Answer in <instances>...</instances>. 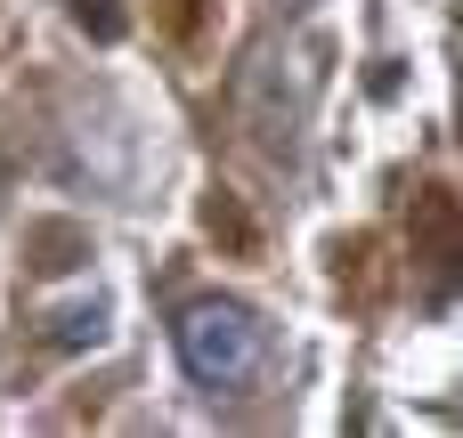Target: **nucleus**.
I'll return each instance as SVG.
<instances>
[{
	"mask_svg": "<svg viewBox=\"0 0 463 438\" xmlns=\"http://www.w3.org/2000/svg\"><path fill=\"white\" fill-rule=\"evenodd\" d=\"M171 341H179L187 382H195V390H212V398L252 390V382H260V366H269V325H260L244 301H220V293L187 301V309H179V325H171Z\"/></svg>",
	"mask_w": 463,
	"mask_h": 438,
	"instance_id": "f257e3e1",
	"label": "nucleus"
},
{
	"mask_svg": "<svg viewBox=\"0 0 463 438\" xmlns=\"http://www.w3.org/2000/svg\"><path fill=\"white\" fill-rule=\"evenodd\" d=\"M98 333H106V309H98V301H90V309H65V317H57V333H49V341H57V349H81V341H98Z\"/></svg>",
	"mask_w": 463,
	"mask_h": 438,
	"instance_id": "f03ea898",
	"label": "nucleus"
},
{
	"mask_svg": "<svg viewBox=\"0 0 463 438\" xmlns=\"http://www.w3.org/2000/svg\"><path fill=\"white\" fill-rule=\"evenodd\" d=\"M285 8H317V0H285Z\"/></svg>",
	"mask_w": 463,
	"mask_h": 438,
	"instance_id": "7ed1b4c3",
	"label": "nucleus"
}]
</instances>
